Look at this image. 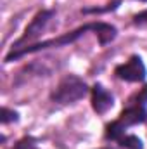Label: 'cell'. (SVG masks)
<instances>
[{
  "mask_svg": "<svg viewBox=\"0 0 147 149\" xmlns=\"http://www.w3.org/2000/svg\"><path fill=\"white\" fill-rule=\"evenodd\" d=\"M88 31H94V33L99 37V43H101V45H106V43L112 42V40L116 38V33H118L112 24H107V23H88V24H85V26H80V28H76V30L69 31V33H64V35H61V37H57V38L43 40V42H40V43H31V45H26V47H23V49H19V50H10V52L5 56V63H10V61L19 59V57H23V56H26V54L40 52V50H45V49L64 47V45H68V43L76 42L78 38L83 37V35L88 33Z\"/></svg>",
  "mask_w": 147,
  "mask_h": 149,
  "instance_id": "obj_1",
  "label": "cell"
},
{
  "mask_svg": "<svg viewBox=\"0 0 147 149\" xmlns=\"http://www.w3.org/2000/svg\"><path fill=\"white\" fill-rule=\"evenodd\" d=\"M146 121H147V85H144L140 90H137L126 101V104H125L123 111L119 113V116L106 127L104 139L118 142L119 137L128 134L130 127L142 125Z\"/></svg>",
  "mask_w": 147,
  "mask_h": 149,
  "instance_id": "obj_2",
  "label": "cell"
},
{
  "mask_svg": "<svg viewBox=\"0 0 147 149\" xmlns=\"http://www.w3.org/2000/svg\"><path fill=\"white\" fill-rule=\"evenodd\" d=\"M88 92H90L88 85L80 76H76V74H66L57 83V87L52 90L50 99L55 104L66 106V104H74V102L81 101Z\"/></svg>",
  "mask_w": 147,
  "mask_h": 149,
  "instance_id": "obj_3",
  "label": "cell"
},
{
  "mask_svg": "<svg viewBox=\"0 0 147 149\" xmlns=\"http://www.w3.org/2000/svg\"><path fill=\"white\" fill-rule=\"evenodd\" d=\"M54 16H55V12L50 10V9H43V10L37 12V16H35V17L31 19V23L26 26L23 37L12 43V49H10V50H19V49H23V47H26V45H31V42H35V40L42 35V31L49 26V23L54 19Z\"/></svg>",
  "mask_w": 147,
  "mask_h": 149,
  "instance_id": "obj_4",
  "label": "cell"
},
{
  "mask_svg": "<svg viewBox=\"0 0 147 149\" xmlns=\"http://www.w3.org/2000/svg\"><path fill=\"white\" fill-rule=\"evenodd\" d=\"M114 74H116V78H119L123 81L139 83V81L146 80L147 70H146V64H144L142 57L133 54V56H130L128 61H125L123 64H118L114 68Z\"/></svg>",
  "mask_w": 147,
  "mask_h": 149,
  "instance_id": "obj_5",
  "label": "cell"
},
{
  "mask_svg": "<svg viewBox=\"0 0 147 149\" xmlns=\"http://www.w3.org/2000/svg\"><path fill=\"white\" fill-rule=\"evenodd\" d=\"M90 94H92V108L97 114H106L109 109H112L114 97L106 87H102L101 83H95L90 88Z\"/></svg>",
  "mask_w": 147,
  "mask_h": 149,
  "instance_id": "obj_6",
  "label": "cell"
},
{
  "mask_svg": "<svg viewBox=\"0 0 147 149\" xmlns=\"http://www.w3.org/2000/svg\"><path fill=\"white\" fill-rule=\"evenodd\" d=\"M118 144L125 149H144L142 141L137 135H133V134H125L123 137L118 139Z\"/></svg>",
  "mask_w": 147,
  "mask_h": 149,
  "instance_id": "obj_7",
  "label": "cell"
},
{
  "mask_svg": "<svg viewBox=\"0 0 147 149\" xmlns=\"http://www.w3.org/2000/svg\"><path fill=\"white\" fill-rule=\"evenodd\" d=\"M19 120V114L16 111H12V109H9V108H3L2 109V123L3 125H7V123H10V121H17Z\"/></svg>",
  "mask_w": 147,
  "mask_h": 149,
  "instance_id": "obj_8",
  "label": "cell"
},
{
  "mask_svg": "<svg viewBox=\"0 0 147 149\" xmlns=\"http://www.w3.org/2000/svg\"><path fill=\"white\" fill-rule=\"evenodd\" d=\"M16 149H37V141L31 139V137H24L23 141L17 142Z\"/></svg>",
  "mask_w": 147,
  "mask_h": 149,
  "instance_id": "obj_9",
  "label": "cell"
},
{
  "mask_svg": "<svg viewBox=\"0 0 147 149\" xmlns=\"http://www.w3.org/2000/svg\"><path fill=\"white\" fill-rule=\"evenodd\" d=\"M133 24H137V26L147 24V10H142V12H139V14L133 16Z\"/></svg>",
  "mask_w": 147,
  "mask_h": 149,
  "instance_id": "obj_10",
  "label": "cell"
},
{
  "mask_svg": "<svg viewBox=\"0 0 147 149\" xmlns=\"http://www.w3.org/2000/svg\"><path fill=\"white\" fill-rule=\"evenodd\" d=\"M140 2H147V0H140Z\"/></svg>",
  "mask_w": 147,
  "mask_h": 149,
  "instance_id": "obj_11",
  "label": "cell"
},
{
  "mask_svg": "<svg viewBox=\"0 0 147 149\" xmlns=\"http://www.w3.org/2000/svg\"><path fill=\"white\" fill-rule=\"evenodd\" d=\"M104 149H107V148H104Z\"/></svg>",
  "mask_w": 147,
  "mask_h": 149,
  "instance_id": "obj_12",
  "label": "cell"
}]
</instances>
